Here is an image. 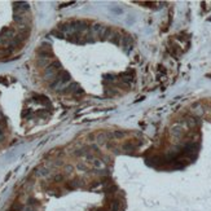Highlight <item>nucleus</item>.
Masks as SVG:
<instances>
[]
</instances>
